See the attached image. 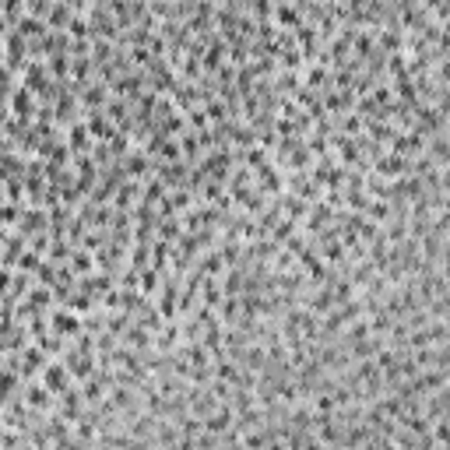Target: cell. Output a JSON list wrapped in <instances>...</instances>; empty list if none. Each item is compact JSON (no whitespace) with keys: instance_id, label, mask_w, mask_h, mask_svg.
Here are the masks:
<instances>
[{"instance_id":"obj_1","label":"cell","mask_w":450,"mask_h":450,"mask_svg":"<svg viewBox=\"0 0 450 450\" xmlns=\"http://www.w3.org/2000/svg\"><path fill=\"white\" fill-rule=\"evenodd\" d=\"M39 380H42V387H46L53 397H60L64 390H71V387H74V377L67 373V366H64V363H57V359H50V363L42 366Z\"/></svg>"},{"instance_id":"obj_2","label":"cell","mask_w":450,"mask_h":450,"mask_svg":"<svg viewBox=\"0 0 450 450\" xmlns=\"http://www.w3.org/2000/svg\"><path fill=\"white\" fill-rule=\"evenodd\" d=\"M21 401L28 404V412H53V408H57V397L42 387V380H32Z\"/></svg>"},{"instance_id":"obj_3","label":"cell","mask_w":450,"mask_h":450,"mask_svg":"<svg viewBox=\"0 0 450 450\" xmlns=\"http://www.w3.org/2000/svg\"><path fill=\"white\" fill-rule=\"evenodd\" d=\"M233 422H236V412L229 408V404H218V408H215L201 426H204V433H211V436H225V433L233 429Z\"/></svg>"},{"instance_id":"obj_4","label":"cell","mask_w":450,"mask_h":450,"mask_svg":"<svg viewBox=\"0 0 450 450\" xmlns=\"http://www.w3.org/2000/svg\"><path fill=\"white\" fill-rule=\"evenodd\" d=\"M71 264H74V271H92V267H96V257L88 253V250H74Z\"/></svg>"}]
</instances>
